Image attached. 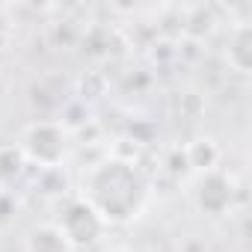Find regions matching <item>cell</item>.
<instances>
[{"label":"cell","instance_id":"obj_5","mask_svg":"<svg viewBox=\"0 0 252 252\" xmlns=\"http://www.w3.org/2000/svg\"><path fill=\"white\" fill-rule=\"evenodd\" d=\"M24 252H74L57 222H42L27 231Z\"/></svg>","mask_w":252,"mask_h":252},{"label":"cell","instance_id":"obj_3","mask_svg":"<svg viewBox=\"0 0 252 252\" xmlns=\"http://www.w3.org/2000/svg\"><path fill=\"white\" fill-rule=\"evenodd\" d=\"M60 231L65 234V240L71 243V249H86L92 243H98V237L104 234V222L92 214V208H86L80 199H71L65 208H63V217H60Z\"/></svg>","mask_w":252,"mask_h":252},{"label":"cell","instance_id":"obj_4","mask_svg":"<svg viewBox=\"0 0 252 252\" xmlns=\"http://www.w3.org/2000/svg\"><path fill=\"white\" fill-rule=\"evenodd\" d=\"M196 205L205 214H222L231 205V181L220 172H205L196 184Z\"/></svg>","mask_w":252,"mask_h":252},{"label":"cell","instance_id":"obj_6","mask_svg":"<svg viewBox=\"0 0 252 252\" xmlns=\"http://www.w3.org/2000/svg\"><path fill=\"white\" fill-rule=\"evenodd\" d=\"M249 45H252V33H249V27H240V30L234 33L231 45H228V63H231L240 74L249 71V54H252Z\"/></svg>","mask_w":252,"mask_h":252},{"label":"cell","instance_id":"obj_7","mask_svg":"<svg viewBox=\"0 0 252 252\" xmlns=\"http://www.w3.org/2000/svg\"><path fill=\"white\" fill-rule=\"evenodd\" d=\"M107 252H134V249H128V246H113V249H107Z\"/></svg>","mask_w":252,"mask_h":252},{"label":"cell","instance_id":"obj_1","mask_svg":"<svg viewBox=\"0 0 252 252\" xmlns=\"http://www.w3.org/2000/svg\"><path fill=\"white\" fill-rule=\"evenodd\" d=\"M80 202L104 225H128L149 205V178L134 160L104 158L86 172Z\"/></svg>","mask_w":252,"mask_h":252},{"label":"cell","instance_id":"obj_2","mask_svg":"<svg viewBox=\"0 0 252 252\" xmlns=\"http://www.w3.org/2000/svg\"><path fill=\"white\" fill-rule=\"evenodd\" d=\"M65 149H68V137H65V128L57 122H33L21 134L24 158L39 166H48V169L63 163Z\"/></svg>","mask_w":252,"mask_h":252}]
</instances>
